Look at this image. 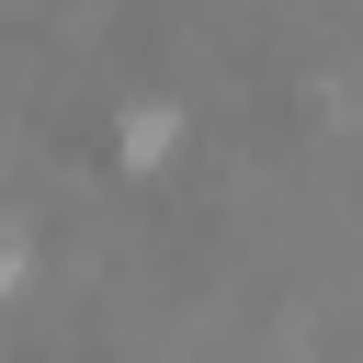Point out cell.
<instances>
[{"instance_id": "obj_1", "label": "cell", "mask_w": 363, "mask_h": 363, "mask_svg": "<svg viewBox=\"0 0 363 363\" xmlns=\"http://www.w3.org/2000/svg\"><path fill=\"white\" fill-rule=\"evenodd\" d=\"M11 272H23V250H11V238H0V295H11Z\"/></svg>"}]
</instances>
